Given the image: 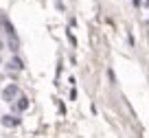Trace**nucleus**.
<instances>
[{
    "mask_svg": "<svg viewBox=\"0 0 149 138\" xmlns=\"http://www.w3.org/2000/svg\"><path fill=\"white\" fill-rule=\"evenodd\" d=\"M9 68H11V70H20V68H22V61H20V57H13V59L9 61Z\"/></svg>",
    "mask_w": 149,
    "mask_h": 138,
    "instance_id": "nucleus-2",
    "label": "nucleus"
},
{
    "mask_svg": "<svg viewBox=\"0 0 149 138\" xmlns=\"http://www.w3.org/2000/svg\"><path fill=\"white\" fill-rule=\"evenodd\" d=\"M2 97H5V101H13L18 97V86H7L5 92H2Z\"/></svg>",
    "mask_w": 149,
    "mask_h": 138,
    "instance_id": "nucleus-1",
    "label": "nucleus"
},
{
    "mask_svg": "<svg viewBox=\"0 0 149 138\" xmlns=\"http://www.w3.org/2000/svg\"><path fill=\"white\" fill-rule=\"evenodd\" d=\"M2 123H5V125H18V118H13V116H5Z\"/></svg>",
    "mask_w": 149,
    "mask_h": 138,
    "instance_id": "nucleus-3",
    "label": "nucleus"
},
{
    "mask_svg": "<svg viewBox=\"0 0 149 138\" xmlns=\"http://www.w3.org/2000/svg\"><path fill=\"white\" fill-rule=\"evenodd\" d=\"M0 51H2V42H0Z\"/></svg>",
    "mask_w": 149,
    "mask_h": 138,
    "instance_id": "nucleus-5",
    "label": "nucleus"
},
{
    "mask_svg": "<svg viewBox=\"0 0 149 138\" xmlns=\"http://www.w3.org/2000/svg\"><path fill=\"white\" fill-rule=\"evenodd\" d=\"M26 105H29V101H26V99H20V103H18V110H24Z\"/></svg>",
    "mask_w": 149,
    "mask_h": 138,
    "instance_id": "nucleus-4",
    "label": "nucleus"
}]
</instances>
